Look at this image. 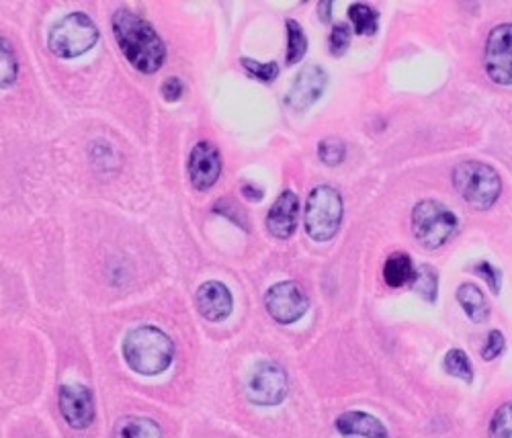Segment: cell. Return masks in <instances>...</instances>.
<instances>
[{"instance_id": "7402d4cb", "label": "cell", "mask_w": 512, "mask_h": 438, "mask_svg": "<svg viewBox=\"0 0 512 438\" xmlns=\"http://www.w3.org/2000/svg\"><path fill=\"white\" fill-rule=\"evenodd\" d=\"M412 289L426 301H435L437 299V289H439V277L437 271L431 265H420L416 267V277L412 281Z\"/></svg>"}, {"instance_id": "603a6c76", "label": "cell", "mask_w": 512, "mask_h": 438, "mask_svg": "<svg viewBox=\"0 0 512 438\" xmlns=\"http://www.w3.org/2000/svg\"><path fill=\"white\" fill-rule=\"evenodd\" d=\"M488 434L490 438H512V402L502 404L494 412Z\"/></svg>"}, {"instance_id": "2e32d148", "label": "cell", "mask_w": 512, "mask_h": 438, "mask_svg": "<svg viewBox=\"0 0 512 438\" xmlns=\"http://www.w3.org/2000/svg\"><path fill=\"white\" fill-rule=\"evenodd\" d=\"M457 301L472 322L484 324L490 318V303L478 285H474V283L459 285Z\"/></svg>"}, {"instance_id": "ffe728a7", "label": "cell", "mask_w": 512, "mask_h": 438, "mask_svg": "<svg viewBox=\"0 0 512 438\" xmlns=\"http://www.w3.org/2000/svg\"><path fill=\"white\" fill-rule=\"evenodd\" d=\"M443 367L451 377H457L465 383H472L474 381V367L469 357L463 353L459 348H451L449 353L443 359Z\"/></svg>"}, {"instance_id": "44dd1931", "label": "cell", "mask_w": 512, "mask_h": 438, "mask_svg": "<svg viewBox=\"0 0 512 438\" xmlns=\"http://www.w3.org/2000/svg\"><path fill=\"white\" fill-rule=\"evenodd\" d=\"M287 41H289V48H287V64L293 66L300 62L306 52H308V39H306V33L302 29V25L289 19L287 21Z\"/></svg>"}, {"instance_id": "7c38bea8", "label": "cell", "mask_w": 512, "mask_h": 438, "mask_svg": "<svg viewBox=\"0 0 512 438\" xmlns=\"http://www.w3.org/2000/svg\"><path fill=\"white\" fill-rule=\"evenodd\" d=\"M326 82H328L326 72L316 64H308L306 68H302L300 74H297L291 91L287 95V105L293 111H306L322 97Z\"/></svg>"}, {"instance_id": "9a60e30c", "label": "cell", "mask_w": 512, "mask_h": 438, "mask_svg": "<svg viewBox=\"0 0 512 438\" xmlns=\"http://www.w3.org/2000/svg\"><path fill=\"white\" fill-rule=\"evenodd\" d=\"M336 430L343 436H361V438H390L388 428L381 420L367 412H345L334 422Z\"/></svg>"}, {"instance_id": "e0dca14e", "label": "cell", "mask_w": 512, "mask_h": 438, "mask_svg": "<svg viewBox=\"0 0 512 438\" xmlns=\"http://www.w3.org/2000/svg\"><path fill=\"white\" fill-rule=\"evenodd\" d=\"M113 438H162V430L152 418L123 416L113 426Z\"/></svg>"}, {"instance_id": "9c48e42d", "label": "cell", "mask_w": 512, "mask_h": 438, "mask_svg": "<svg viewBox=\"0 0 512 438\" xmlns=\"http://www.w3.org/2000/svg\"><path fill=\"white\" fill-rule=\"evenodd\" d=\"M484 62L492 82L512 86V23H502L490 31Z\"/></svg>"}, {"instance_id": "4fadbf2b", "label": "cell", "mask_w": 512, "mask_h": 438, "mask_svg": "<svg viewBox=\"0 0 512 438\" xmlns=\"http://www.w3.org/2000/svg\"><path fill=\"white\" fill-rule=\"evenodd\" d=\"M297 219H300V197L287 189L269 209L267 230L271 232L273 238L287 240L297 230Z\"/></svg>"}, {"instance_id": "d4e9b609", "label": "cell", "mask_w": 512, "mask_h": 438, "mask_svg": "<svg viewBox=\"0 0 512 438\" xmlns=\"http://www.w3.org/2000/svg\"><path fill=\"white\" fill-rule=\"evenodd\" d=\"M242 66L244 70L261 82H273L277 76H279V64L277 62H256V60H248V58H242Z\"/></svg>"}, {"instance_id": "484cf974", "label": "cell", "mask_w": 512, "mask_h": 438, "mask_svg": "<svg viewBox=\"0 0 512 438\" xmlns=\"http://www.w3.org/2000/svg\"><path fill=\"white\" fill-rule=\"evenodd\" d=\"M349 46H351V31H349V27L343 25V23L334 25L332 31H330V37H328V50H330V54L336 56V58L345 56Z\"/></svg>"}, {"instance_id": "4316f807", "label": "cell", "mask_w": 512, "mask_h": 438, "mask_svg": "<svg viewBox=\"0 0 512 438\" xmlns=\"http://www.w3.org/2000/svg\"><path fill=\"white\" fill-rule=\"evenodd\" d=\"M0 58H3V89H9V86L15 82L17 78V70H19V64H17V58L9 46V41L3 37L0 39Z\"/></svg>"}, {"instance_id": "30bf717a", "label": "cell", "mask_w": 512, "mask_h": 438, "mask_svg": "<svg viewBox=\"0 0 512 438\" xmlns=\"http://www.w3.org/2000/svg\"><path fill=\"white\" fill-rule=\"evenodd\" d=\"M58 404H60V412L70 428L84 430L93 424L95 400H93V393L87 385H80V383L62 385Z\"/></svg>"}, {"instance_id": "3957f363", "label": "cell", "mask_w": 512, "mask_h": 438, "mask_svg": "<svg viewBox=\"0 0 512 438\" xmlns=\"http://www.w3.org/2000/svg\"><path fill=\"white\" fill-rule=\"evenodd\" d=\"M453 187L474 209H490L502 191L498 172L480 160H467L453 168Z\"/></svg>"}, {"instance_id": "83f0119b", "label": "cell", "mask_w": 512, "mask_h": 438, "mask_svg": "<svg viewBox=\"0 0 512 438\" xmlns=\"http://www.w3.org/2000/svg\"><path fill=\"white\" fill-rule=\"evenodd\" d=\"M474 273H478L486 283H488V287L492 289V293H500V287H502V277H500V271L494 267V265H490L488 260H480V262H476L474 265Z\"/></svg>"}, {"instance_id": "5b68a950", "label": "cell", "mask_w": 512, "mask_h": 438, "mask_svg": "<svg viewBox=\"0 0 512 438\" xmlns=\"http://www.w3.org/2000/svg\"><path fill=\"white\" fill-rule=\"evenodd\" d=\"M340 222H343V197L340 193L328 185L312 189L304 213L308 236L316 242H328L336 236Z\"/></svg>"}, {"instance_id": "1f68e13d", "label": "cell", "mask_w": 512, "mask_h": 438, "mask_svg": "<svg viewBox=\"0 0 512 438\" xmlns=\"http://www.w3.org/2000/svg\"><path fill=\"white\" fill-rule=\"evenodd\" d=\"M318 11H320V19L324 21V23H330V11H332V3H320L318 5Z\"/></svg>"}, {"instance_id": "8992f818", "label": "cell", "mask_w": 512, "mask_h": 438, "mask_svg": "<svg viewBox=\"0 0 512 438\" xmlns=\"http://www.w3.org/2000/svg\"><path fill=\"white\" fill-rule=\"evenodd\" d=\"M457 230L455 213L435 199L420 201L412 211V234L426 250L441 248Z\"/></svg>"}, {"instance_id": "f1b7e54d", "label": "cell", "mask_w": 512, "mask_h": 438, "mask_svg": "<svg viewBox=\"0 0 512 438\" xmlns=\"http://www.w3.org/2000/svg\"><path fill=\"white\" fill-rule=\"evenodd\" d=\"M504 346H506V340H504V334L498 332V330H492L486 338V344L482 346V359L484 361H494L498 359L502 353H504Z\"/></svg>"}, {"instance_id": "ba28073f", "label": "cell", "mask_w": 512, "mask_h": 438, "mask_svg": "<svg viewBox=\"0 0 512 438\" xmlns=\"http://www.w3.org/2000/svg\"><path fill=\"white\" fill-rule=\"evenodd\" d=\"M265 308L275 322L293 324L304 318L310 308V301L302 285H297L295 281H283L267 291Z\"/></svg>"}, {"instance_id": "5bb4252c", "label": "cell", "mask_w": 512, "mask_h": 438, "mask_svg": "<svg viewBox=\"0 0 512 438\" xmlns=\"http://www.w3.org/2000/svg\"><path fill=\"white\" fill-rule=\"evenodd\" d=\"M197 308L205 320L222 322L232 314L234 299L224 283L207 281L197 291Z\"/></svg>"}, {"instance_id": "52a82bcc", "label": "cell", "mask_w": 512, "mask_h": 438, "mask_svg": "<svg viewBox=\"0 0 512 438\" xmlns=\"http://www.w3.org/2000/svg\"><path fill=\"white\" fill-rule=\"evenodd\" d=\"M244 389H246V398L254 406H263V408L279 406L285 400L287 389H289L287 373L281 365L273 361H261L250 369Z\"/></svg>"}, {"instance_id": "8fae6325", "label": "cell", "mask_w": 512, "mask_h": 438, "mask_svg": "<svg viewBox=\"0 0 512 438\" xmlns=\"http://www.w3.org/2000/svg\"><path fill=\"white\" fill-rule=\"evenodd\" d=\"M189 179L197 191H207L218 183L222 174L220 150L211 142H199L189 154Z\"/></svg>"}, {"instance_id": "7a4b0ae2", "label": "cell", "mask_w": 512, "mask_h": 438, "mask_svg": "<svg viewBox=\"0 0 512 438\" xmlns=\"http://www.w3.org/2000/svg\"><path fill=\"white\" fill-rule=\"evenodd\" d=\"M123 359L132 371L152 377L164 373L175 359V344L156 326H140L123 340Z\"/></svg>"}, {"instance_id": "d6986e66", "label": "cell", "mask_w": 512, "mask_h": 438, "mask_svg": "<svg viewBox=\"0 0 512 438\" xmlns=\"http://www.w3.org/2000/svg\"><path fill=\"white\" fill-rule=\"evenodd\" d=\"M349 21L359 35H373L379 29V13L365 3L349 7Z\"/></svg>"}, {"instance_id": "ac0fdd59", "label": "cell", "mask_w": 512, "mask_h": 438, "mask_svg": "<svg viewBox=\"0 0 512 438\" xmlns=\"http://www.w3.org/2000/svg\"><path fill=\"white\" fill-rule=\"evenodd\" d=\"M414 277H416V267L406 252L392 254L386 260V265H383V281H386L388 287L392 289L412 283Z\"/></svg>"}, {"instance_id": "6da1fadb", "label": "cell", "mask_w": 512, "mask_h": 438, "mask_svg": "<svg viewBox=\"0 0 512 438\" xmlns=\"http://www.w3.org/2000/svg\"><path fill=\"white\" fill-rule=\"evenodd\" d=\"M119 50L136 70L154 74L166 60V46L156 29L138 13L119 9L111 19Z\"/></svg>"}, {"instance_id": "277c9868", "label": "cell", "mask_w": 512, "mask_h": 438, "mask_svg": "<svg viewBox=\"0 0 512 438\" xmlns=\"http://www.w3.org/2000/svg\"><path fill=\"white\" fill-rule=\"evenodd\" d=\"M99 39V29L93 23V19L87 13H70L62 17L50 31L48 37V46L54 56L72 60L82 54H87L89 50L95 48V43Z\"/></svg>"}, {"instance_id": "cb8c5ba5", "label": "cell", "mask_w": 512, "mask_h": 438, "mask_svg": "<svg viewBox=\"0 0 512 438\" xmlns=\"http://www.w3.org/2000/svg\"><path fill=\"white\" fill-rule=\"evenodd\" d=\"M318 156L326 166H338V164H343V160L347 156V146L343 140H338V138H326L318 146Z\"/></svg>"}, {"instance_id": "4dcf8cb0", "label": "cell", "mask_w": 512, "mask_h": 438, "mask_svg": "<svg viewBox=\"0 0 512 438\" xmlns=\"http://www.w3.org/2000/svg\"><path fill=\"white\" fill-rule=\"evenodd\" d=\"M242 193H244V197H246L248 201H261V199H263V191L256 189L254 185H244V187H242Z\"/></svg>"}, {"instance_id": "f546056e", "label": "cell", "mask_w": 512, "mask_h": 438, "mask_svg": "<svg viewBox=\"0 0 512 438\" xmlns=\"http://www.w3.org/2000/svg\"><path fill=\"white\" fill-rule=\"evenodd\" d=\"M183 95H185V84H183L181 78L170 76L168 80H164V84H162V99L166 103H177Z\"/></svg>"}]
</instances>
